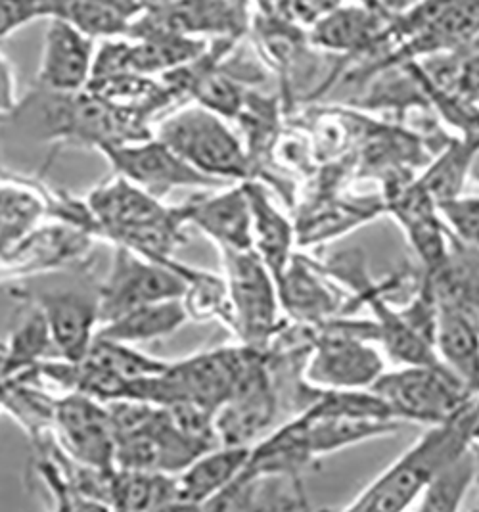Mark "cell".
<instances>
[{
    "mask_svg": "<svg viewBox=\"0 0 479 512\" xmlns=\"http://www.w3.org/2000/svg\"><path fill=\"white\" fill-rule=\"evenodd\" d=\"M98 238L110 246H125L154 261L173 259L186 242L188 211L167 206L154 194L114 175L92 188L87 196Z\"/></svg>",
    "mask_w": 479,
    "mask_h": 512,
    "instance_id": "6da1fadb",
    "label": "cell"
},
{
    "mask_svg": "<svg viewBox=\"0 0 479 512\" xmlns=\"http://www.w3.org/2000/svg\"><path fill=\"white\" fill-rule=\"evenodd\" d=\"M478 434L479 403L476 397V401L457 417L432 424V428L365 491H361L347 509L374 512L409 509L435 474L468 449Z\"/></svg>",
    "mask_w": 479,
    "mask_h": 512,
    "instance_id": "7a4b0ae2",
    "label": "cell"
},
{
    "mask_svg": "<svg viewBox=\"0 0 479 512\" xmlns=\"http://www.w3.org/2000/svg\"><path fill=\"white\" fill-rule=\"evenodd\" d=\"M37 110L43 139L60 148H87L100 152L106 146L148 139L154 135L150 121L119 108L89 89L77 93H48L37 89L31 98Z\"/></svg>",
    "mask_w": 479,
    "mask_h": 512,
    "instance_id": "3957f363",
    "label": "cell"
},
{
    "mask_svg": "<svg viewBox=\"0 0 479 512\" xmlns=\"http://www.w3.org/2000/svg\"><path fill=\"white\" fill-rule=\"evenodd\" d=\"M154 137L209 179L230 185L232 181H246L250 175L242 142L223 117L204 106H188L163 117Z\"/></svg>",
    "mask_w": 479,
    "mask_h": 512,
    "instance_id": "277c9868",
    "label": "cell"
},
{
    "mask_svg": "<svg viewBox=\"0 0 479 512\" xmlns=\"http://www.w3.org/2000/svg\"><path fill=\"white\" fill-rule=\"evenodd\" d=\"M89 265L81 271L79 280L64 286H12L10 296L16 302L33 305L41 311L54 350L60 359L79 361L87 355L100 326L98 282L83 280Z\"/></svg>",
    "mask_w": 479,
    "mask_h": 512,
    "instance_id": "5b68a950",
    "label": "cell"
},
{
    "mask_svg": "<svg viewBox=\"0 0 479 512\" xmlns=\"http://www.w3.org/2000/svg\"><path fill=\"white\" fill-rule=\"evenodd\" d=\"M399 420L437 424L457 417L476 397L441 363L403 365L372 384Z\"/></svg>",
    "mask_w": 479,
    "mask_h": 512,
    "instance_id": "8992f818",
    "label": "cell"
},
{
    "mask_svg": "<svg viewBox=\"0 0 479 512\" xmlns=\"http://www.w3.org/2000/svg\"><path fill=\"white\" fill-rule=\"evenodd\" d=\"M112 250L106 279L98 282L100 325L146 303L183 298L186 282L175 257L154 261L125 246Z\"/></svg>",
    "mask_w": 479,
    "mask_h": 512,
    "instance_id": "52a82bcc",
    "label": "cell"
},
{
    "mask_svg": "<svg viewBox=\"0 0 479 512\" xmlns=\"http://www.w3.org/2000/svg\"><path fill=\"white\" fill-rule=\"evenodd\" d=\"M328 328L315 342L305 380L319 390H366L386 371L382 353L370 340H376V326Z\"/></svg>",
    "mask_w": 479,
    "mask_h": 512,
    "instance_id": "ba28073f",
    "label": "cell"
},
{
    "mask_svg": "<svg viewBox=\"0 0 479 512\" xmlns=\"http://www.w3.org/2000/svg\"><path fill=\"white\" fill-rule=\"evenodd\" d=\"M229 292L230 328L250 346L265 342L278 321L276 279L253 250H219Z\"/></svg>",
    "mask_w": 479,
    "mask_h": 512,
    "instance_id": "9c48e42d",
    "label": "cell"
},
{
    "mask_svg": "<svg viewBox=\"0 0 479 512\" xmlns=\"http://www.w3.org/2000/svg\"><path fill=\"white\" fill-rule=\"evenodd\" d=\"M100 154L110 163L112 173L165 200L181 188H227V183L209 179L184 162L158 137L106 146Z\"/></svg>",
    "mask_w": 479,
    "mask_h": 512,
    "instance_id": "30bf717a",
    "label": "cell"
},
{
    "mask_svg": "<svg viewBox=\"0 0 479 512\" xmlns=\"http://www.w3.org/2000/svg\"><path fill=\"white\" fill-rule=\"evenodd\" d=\"M52 436L77 463L114 470L115 430L106 401L79 392L56 396Z\"/></svg>",
    "mask_w": 479,
    "mask_h": 512,
    "instance_id": "8fae6325",
    "label": "cell"
},
{
    "mask_svg": "<svg viewBox=\"0 0 479 512\" xmlns=\"http://www.w3.org/2000/svg\"><path fill=\"white\" fill-rule=\"evenodd\" d=\"M276 394L265 363L257 355L240 380L236 392L215 413L221 445L251 447L271 428L276 417Z\"/></svg>",
    "mask_w": 479,
    "mask_h": 512,
    "instance_id": "7c38bea8",
    "label": "cell"
},
{
    "mask_svg": "<svg viewBox=\"0 0 479 512\" xmlns=\"http://www.w3.org/2000/svg\"><path fill=\"white\" fill-rule=\"evenodd\" d=\"M94 52L92 37L66 20L52 16L35 79L37 89L48 93H77L87 89Z\"/></svg>",
    "mask_w": 479,
    "mask_h": 512,
    "instance_id": "4fadbf2b",
    "label": "cell"
},
{
    "mask_svg": "<svg viewBox=\"0 0 479 512\" xmlns=\"http://www.w3.org/2000/svg\"><path fill=\"white\" fill-rule=\"evenodd\" d=\"M434 350L441 365L479 396V311L474 305L437 303Z\"/></svg>",
    "mask_w": 479,
    "mask_h": 512,
    "instance_id": "5bb4252c",
    "label": "cell"
},
{
    "mask_svg": "<svg viewBox=\"0 0 479 512\" xmlns=\"http://www.w3.org/2000/svg\"><path fill=\"white\" fill-rule=\"evenodd\" d=\"M188 223L211 238L219 250H253L250 202L242 185L186 202Z\"/></svg>",
    "mask_w": 479,
    "mask_h": 512,
    "instance_id": "9a60e30c",
    "label": "cell"
},
{
    "mask_svg": "<svg viewBox=\"0 0 479 512\" xmlns=\"http://www.w3.org/2000/svg\"><path fill=\"white\" fill-rule=\"evenodd\" d=\"M251 447L215 445L177 474V509H204L240 476Z\"/></svg>",
    "mask_w": 479,
    "mask_h": 512,
    "instance_id": "2e32d148",
    "label": "cell"
},
{
    "mask_svg": "<svg viewBox=\"0 0 479 512\" xmlns=\"http://www.w3.org/2000/svg\"><path fill=\"white\" fill-rule=\"evenodd\" d=\"M389 206L409 234L418 257L430 271L437 269L447 257V231L428 190L414 183V187L399 190Z\"/></svg>",
    "mask_w": 479,
    "mask_h": 512,
    "instance_id": "e0dca14e",
    "label": "cell"
},
{
    "mask_svg": "<svg viewBox=\"0 0 479 512\" xmlns=\"http://www.w3.org/2000/svg\"><path fill=\"white\" fill-rule=\"evenodd\" d=\"M242 187L250 202L253 252L263 259L274 279L278 280L294 257V229L290 221L274 208L271 198L261 185L253 181H242Z\"/></svg>",
    "mask_w": 479,
    "mask_h": 512,
    "instance_id": "ac0fdd59",
    "label": "cell"
},
{
    "mask_svg": "<svg viewBox=\"0 0 479 512\" xmlns=\"http://www.w3.org/2000/svg\"><path fill=\"white\" fill-rule=\"evenodd\" d=\"M186 321L188 313L181 298L146 303L102 323L98 326L96 338L138 346L175 334Z\"/></svg>",
    "mask_w": 479,
    "mask_h": 512,
    "instance_id": "d6986e66",
    "label": "cell"
},
{
    "mask_svg": "<svg viewBox=\"0 0 479 512\" xmlns=\"http://www.w3.org/2000/svg\"><path fill=\"white\" fill-rule=\"evenodd\" d=\"M48 18L56 16L77 27L92 39H114L127 35L129 27L144 10L135 0H43Z\"/></svg>",
    "mask_w": 479,
    "mask_h": 512,
    "instance_id": "ffe728a7",
    "label": "cell"
},
{
    "mask_svg": "<svg viewBox=\"0 0 479 512\" xmlns=\"http://www.w3.org/2000/svg\"><path fill=\"white\" fill-rule=\"evenodd\" d=\"M110 511L177 509V476L114 468L108 484Z\"/></svg>",
    "mask_w": 479,
    "mask_h": 512,
    "instance_id": "44dd1931",
    "label": "cell"
},
{
    "mask_svg": "<svg viewBox=\"0 0 479 512\" xmlns=\"http://www.w3.org/2000/svg\"><path fill=\"white\" fill-rule=\"evenodd\" d=\"M280 305L301 321H324L326 315H332L338 309V300L332 296L326 284H322L317 271L292 257L280 279L276 280Z\"/></svg>",
    "mask_w": 479,
    "mask_h": 512,
    "instance_id": "7402d4cb",
    "label": "cell"
},
{
    "mask_svg": "<svg viewBox=\"0 0 479 512\" xmlns=\"http://www.w3.org/2000/svg\"><path fill=\"white\" fill-rule=\"evenodd\" d=\"M204 43L184 35H148L129 41L127 71L140 75H158L177 70L204 52Z\"/></svg>",
    "mask_w": 479,
    "mask_h": 512,
    "instance_id": "603a6c76",
    "label": "cell"
},
{
    "mask_svg": "<svg viewBox=\"0 0 479 512\" xmlns=\"http://www.w3.org/2000/svg\"><path fill=\"white\" fill-rule=\"evenodd\" d=\"M382 27V12L370 10L366 6L334 8L315 24L313 41L332 50H353L363 47Z\"/></svg>",
    "mask_w": 479,
    "mask_h": 512,
    "instance_id": "cb8c5ba5",
    "label": "cell"
},
{
    "mask_svg": "<svg viewBox=\"0 0 479 512\" xmlns=\"http://www.w3.org/2000/svg\"><path fill=\"white\" fill-rule=\"evenodd\" d=\"M478 480V457L474 443L451 463L443 466L418 497V511L453 512Z\"/></svg>",
    "mask_w": 479,
    "mask_h": 512,
    "instance_id": "d4e9b609",
    "label": "cell"
},
{
    "mask_svg": "<svg viewBox=\"0 0 479 512\" xmlns=\"http://www.w3.org/2000/svg\"><path fill=\"white\" fill-rule=\"evenodd\" d=\"M177 269L186 282V290L181 298L188 319L207 321V319H221L227 325H232L230 315L229 292L225 279L213 277L206 271L192 269L177 261Z\"/></svg>",
    "mask_w": 479,
    "mask_h": 512,
    "instance_id": "484cf974",
    "label": "cell"
},
{
    "mask_svg": "<svg viewBox=\"0 0 479 512\" xmlns=\"http://www.w3.org/2000/svg\"><path fill=\"white\" fill-rule=\"evenodd\" d=\"M83 359L125 382L161 373L167 367V361L146 355L144 351L138 350V346L121 344L106 338H94Z\"/></svg>",
    "mask_w": 479,
    "mask_h": 512,
    "instance_id": "4316f807",
    "label": "cell"
},
{
    "mask_svg": "<svg viewBox=\"0 0 479 512\" xmlns=\"http://www.w3.org/2000/svg\"><path fill=\"white\" fill-rule=\"evenodd\" d=\"M474 148H476V144L474 146L455 144L418 181L422 187L428 190V194L434 198L435 202L457 196L462 192L460 188L468 179V163H470V156H472Z\"/></svg>",
    "mask_w": 479,
    "mask_h": 512,
    "instance_id": "83f0119b",
    "label": "cell"
},
{
    "mask_svg": "<svg viewBox=\"0 0 479 512\" xmlns=\"http://www.w3.org/2000/svg\"><path fill=\"white\" fill-rule=\"evenodd\" d=\"M437 213L449 236H455L464 248L479 250V198L478 196H451L437 200Z\"/></svg>",
    "mask_w": 479,
    "mask_h": 512,
    "instance_id": "f1b7e54d",
    "label": "cell"
},
{
    "mask_svg": "<svg viewBox=\"0 0 479 512\" xmlns=\"http://www.w3.org/2000/svg\"><path fill=\"white\" fill-rule=\"evenodd\" d=\"M48 16L43 0H0V39Z\"/></svg>",
    "mask_w": 479,
    "mask_h": 512,
    "instance_id": "f546056e",
    "label": "cell"
},
{
    "mask_svg": "<svg viewBox=\"0 0 479 512\" xmlns=\"http://www.w3.org/2000/svg\"><path fill=\"white\" fill-rule=\"evenodd\" d=\"M342 0H286L278 18L292 24L315 25L320 18L340 6Z\"/></svg>",
    "mask_w": 479,
    "mask_h": 512,
    "instance_id": "4dcf8cb0",
    "label": "cell"
},
{
    "mask_svg": "<svg viewBox=\"0 0 479 512\" xmlns=\"http://www.w3.org/2000/svg\"><path fill=\"white\" fill-rule=\"evenodd\" d=\"M20 108L18 85L12 64L0 54V117L14 116Z\"/></svg>",
    "mask_w": 479,
    "mask_h": 512,
    "instance_id": "1f68e13d",
    "label": "cell"
},
{
    "mask_svg": "<svg viewBox=\"0 0 479 512\" xmlns=\"http://www.w3.org/2000/svg\"><path fill=\"white\" fill-rule=\"evenodd\" d=\"M457 85L458 93L464 100L479 104V54L464 62L458 71Z\"/></svg>",
    "mask_w": 479,
    "mask_h": 512,
    "instance_id": "d6a6232c",
    "label": "cell"
},
{
    "mask_svg": "<svg viewBox=\"0 0 479 512\" xmlns=\"http://www.w3.org/2000/svg\"><path fill=\"white\" fill-rule=\"evenodd\" d=\"M468 179H472L479 187V144H476L472 156H470V163H468Z\"/></svg>",
    "mask_w": 479,
    "mask_h": 512,
    "instance_id": "836d02e7",
    "label": "cell"
},
{
    "mask_svg": "<svg viewBox=\"0 0 479 512\" xmlns=\"http://www.w3.org/2000/svg\"><path fill=\"white\" fill-rule=\"evenodd\" d=\"M284 2H286V0H259L261 8L267 12V16H274V18L280 16Z\"/></svg>",
    "mask_w": 479,
    "mask_h": 512,
    "instance_id": "e575fe53",
    "label": "cell"
},
{
    "mask_svg": "<svg viewBox=\"0 0 479 512\" xmlns=\"http://www.w3.org/2000/svg\"><path fill=\"white\" fill-rule=\"evenodd\" d=\"M353 2H357V4H361V6H366V8H370V10H376V12H384V4H382L380 0H353Z\"/></svg>",
    "mask_w": 479,
    "mask_h": 512,
    "instance_id": "d590c367",
    "label": "cell"
},
{
    "mask_svg": "<svg viewBox=\"0 0 479 512\" xmlns=\"http://www.w3.org/2000/svg\"><path fill=\"white\" fill-rule=\"evenodd\" d=\"M135 2H138L146 10V8H152V6H161V4H165L169 0H135Z\"/></svg>",
    "mask_w": 479,
    "mask_h": 512,
    "instance_id": "8d00e7d4",
    "label": "cell"
},
{
    "mask_svg": "<svg viewBox=\"0 0 479 512\" xmlns=\"http://www.w3.org/2000/svg\"><path fill=\"white\" fill-rule=\"evenodd\" d=\"M474 451H476V457H478V478H479V434L478 438L474 440Z\"/></svg>",
    "mask_w": 479,
    "mask_h": 512,
    "instance_id": "74e56055",
    "label": "cell"
},
{
    "mask_svg": "<svg viewBox=\"0 0 479 512\" xmlns=\"http://www.w3.org/2000/svg\"><path fill=\"white\" fill-rule=\"evenodd\" d=\"M0 169H2V165H0Z\"/></svg>",
    "mask_w": 479,
    "mask_h": 512,
    "instance_id": "f35d334b",
    "label": "cell"
},
{
    "mask_svg": "<svg viewBox=\"0 0 479 512\" xmlns=\"http://www.w3.org/2000/svg\"><path fill=\"white\" fill-rule=\"evenodd\" d=\"M0 413H2V411H0Z\"/></svg>",
    "mask_w": 479,
    "mask_h": 512,
    "instance_id": "ab89813d",
    "label": "cell"
}]
</instances>
